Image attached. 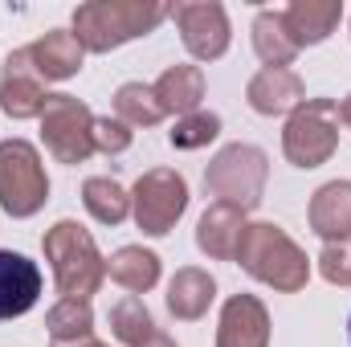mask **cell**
Wrapping results in <instances>:
<instances>
[{
  "mask_svg": "<svg viewBox=\"0 0 351 347\" xmlns=\"http://www.w3.org/2000/svg\"><path fill=\"white\" fill-rule=\"evenodd\" d=\"M114 119L127 127H156L164 119V106L156 98V90L143 82H123L114 90Z\"/></svg>",
  "mask_w": 351,
  "mask_h": 347,
  "instance_id": "cell-23",
  "label": "cell"
},
{
  "mask_svg": "<svg viewBox=\"0 0 351 347\" xmlns=\"http://www.w3.org/2000/svg\"><path fill=\"white\" fill-rule=\"evenodd\" d=\"M176 25H180V37H184V49L196 58V62H217L225 58L229 49V12L225 4L217 0H192V4H176L172 8Z\"/></svg>",
  "mask_w": 351,
  "mask_h": 347,
  "instance_id": "cell-9",
  "label": "cell"
},
{
  "mask_svg": "<svg viewBox=\"0 0 351 347\" xmlns=\"http://www.w3.org/2000/svg\"><path fill=\"white\" fill-rule=\"evenodd\" d=\"M164 16H172V4L160 0H90L74 8V37L90 53H110L135 37H147Z\"/></svg>",
  "mask_w": 351,
  "mask_h": 347,
  "instance_id": "cell-1",
  "label": "cell"
},
{
  "mask_svg": "<svg viewBox=\"0 0 351 347\" xmlns=\"http://www.w3.org/2000/svg\"><path fill=\"white\" fill-rule=\"evenodd\" d=\"M82 204L98 225H123L127 213H131V196L110 176H90L82 184Z\"/></svg>",
  "mask_w": 351,
  "mask_h": 347,
  "instance_id": "cell-22",
  "label": "cell"
},
{
  "mask_svg": "<svg viewBox=\"0 0 351 347\" xmlns=\"http://www.w3.org/2000/svg\"><path fill=\"white\" fill-rule=\"evenodd\" d=\"M282 16H286V29H290L294 45L302 49V45H319L335 33V25L343 16V4L339 0H294Z\"/></svg>",
  "mask_w": 351,
  "mask_h": 347,
  "instance_id": "cell-18",
  "label": "cell"
},
{
  "mask_svg": "<svg viewBox=\"0 0 351 347\" xmlns=\"http://www.w3.org/2000/svg\"><path fill=\"white\" fill-rule=\"evenodd\" d=\"M241 233H245V213L233 208V204H208L204 217L196 221V246L200 254L217 261H233L237 258V246H241Z\"/></svg>",
  "mask_w": 351,
  "mask_h": 347,
  "instance_id": "cell-15",
  "label": "cell"
},
{
  "mask_svg": "<svg viewBox=\"0 0 351 347\" xmlns=\"http://www.w3.org/2000/svg\"><path fill=\"white\" fill-rule=\"evenodd\" d=\"M131 147V127L119 123V119H94V152H106V156H123Z\"/></svg>",
  "mask_w": 351,
  "mask_h": 347,
  "instance_id": "cell-27",
  "label": "cell"
},
{
  "mask_svg": "<svg viewBox=\"0 0 351 347\" xmlns=\"http://www.w3.org/2000/svg\"><path fill=\"white\" fill-rule=\"evenodd\" d=\"M49 347H110V344H98L94 335H86V339H74V344H49Z\"/></svg>",
  "mask_w": 351,
  "mask_h": 347,
  "instance_id": "cell-30",
  "label": "cell"
},
{
  "mask_svg": "<svg viewBox=\"0 0 351 347\" xmlns=\"http://www.w3.org/2000/svg\"><path fill=\"white\" fill-rule=\"evenodd\" d=\"M139 347H176V339H172V335H164V331H156L152 339H143Z\"/></svg>",
  "mask_w": 351,
  "mask_h": 347,
  "instance_id": "cell-29",
  "label": "cell"
},
{
  "mask_svg": "<svg viewBox=\"0 0 351 347\" xmlns=\"http://www.w3.org/2000/svg\"><path fill=\"white\" fill-rule=\"evenodd\" d=\"M217 298V282L208 270H196V265H184L176 270V278L168 282V311H172L180 323H196L208 315Z\"/></svg>",
  "mask_w": 351,
  "mask_h": 347,
  "instance_id": "cell-17",
  "label": "cell"
},
{
  "mask_svg": "<svg viewBox=\"0 0 351 347\" xmlns=\"http://www.w3.org/2000/svg\"><path fill=\"white\" fill-rule=\"evenodd\" d=\"M245 102L258 110V115H294L302 102H306V86L294 70H274V66H262L250 86H245Z\"/></svg>",
  "mask_w": 351,
  "mask_h": 347,
  "instance_id": "cell-13",
  "label": "cell"
},
{
  "mask_svg": "<svg viewBox=\"0 0 351 347\" xmlns=\"http://www.w3.org/2000/svg\"><path fill=\"white\" fill-rule=\"evenodd\" d=\"M110 331H114V339L127 347H139L143 339H152L156 335V323H152V311L143 307V298L139 294H123L114 307H110Z\"/></svg>",
  "mask_w": 351,
  "mask_h": 347,
  "instance_id": "cell-24",
  "label": "cell"
},
{
  "mask_svg": "<svg viewBox=\"0 0 351 347\" xmlns=\"http://www.w3.org/2000/svg\"><path fill=\"white\" fill-rule=\"evenodd\" d=\"M217 347H269V311L254 294H233L221 307Z\"/></svg>",
  "mask_w": 351,
  "mask_h": 347,
  "instance_id": "cell-11",
  "label": "cell"
},
{
  "mask_svg": "<svg viewBox=\"0 0 351 347\" xmlns=\"http://www.w3.org/2000/svg\"><path fill=\"white\" fill-rule=\"evenodd\" d=\"M254 53L262 58L265 66H274V70H286L298 58V45H294V37L286 29V16L282 12L262 8L254 16Z\"/></svg>",
  "mask_w": 351,
  "mask_h": 347,
  "instance_id": "cell-21",
  "label": "cell"
},
{
  "mask_svg": "<svg viewBox=\"0 0 351 347\" xmlns=\"http://www.w3.org/2000/svg\"><path fill=\"white\" fill-rule=\"evenodd\" d=\"M41 298V270L25 254L0 250V319H16L33 311Z\"/></svg>",
  "mask_w": 351,
  "mask_h": 347,
  "instance_id": "cell-12",
  "label": "cell"
},
{
  "mask_svg": "<svg viewBox=\"0 0 351 347\" xmlns=\"http://www.w3.org/2000/svg\"><path fill=\"white\" fill-rule=\"evenodd\" d=\"M45 327H49V339H53V344H74V339H86L90 331H94V311H90V302L62 298L58 307H49Z\"/></svg>",
  "mask_w": 351,
  "mask_h": 347,
  "instance_id": "cell-25",
  "label": "cell"
},
{
  "mask_svg": "<svg viewBox=\"0 0 351 347\" xmlns=\"http://www.w3.org/2000/svg\"><path fill=\"white\" fill-rule=\"evenodd\" d=\"M265 176H269V160H265L262 147H254V143H229V147H221L208 160L204 188L221 204H233V208L250 213V208L262 204Z\"/></svg>",
  "mask_w": 351,
  "mask_h": 347,
  "instance_id": "cell-4",
  "label": "cell"
},
{
  "mask_svg": "<svg viewBox=\"0 0 351 347\" xmlns=\"http://www.w3.org/2000/svg\"><path fill=\"white\" fill-rule=\"evenodd\" d=\"M106 274L127 290V294H147L160 282V258L143 246H123L106 258Z\"/></svg>",
  "mask_w": 351,
  "mask_h": 347,
  "instance_id": "cell-20",
  "label": "cell"
},
{
  "mask_svg": "<svg viewBox=\"0 0 351 347\" xmlns=\"http://www.w3.org/2000/svg\"><path fill=\"white\" fill-rule=\"evenodd\" d=\"M82 41L74 37V29H49L45 37H37L29 45V58L37 66V74L45 82H66L82 70Z\"/></svg>",
  "mask_w": 351,
  "mask_h": 347,
  "instance_id": "cell-16",
  "label": "cell"
},
{
  "mask_svg": "<svg viewBox=\"0 0 351 347\" xmlns=\"http://www.w3.org/2000/svg\"><path fill=\"white\" fill-rule=\"evenodd\" d=\"M188 208V184L184 176L172 168H152L135 180V192H131V213H135V225L147 233V237H164L172 233V225L184 217Z\"/></svg>",
  "mask_w": 351,
  "mask_h": 347,
  "instance_id": "cell-8",
  "label": "cell"
},
{
  "mask_svg": "<svg viewBox=\"0 0 351 347\" xmlns=\"http://www.w3.org/2000/svg\"><path fill=\"white\" fill-rule=\"evenodd\" d=\"M311 229L335 246V241H351V180H331L311 196Z\"/></svg>",
  "mask_w": 351,
  "mask_h": 347,
  "instance_id": "cell-14",
  "label": "cell"
},
{
  "mask_svg": "<svg viewBox=\"0 0 351 347\" xmlns=\"http://www.w3.org/2000/svg\"><path fill=\"white\" fill-rule=\"evenodd\" d=\"M217 135H221V119L213 110H192V115L176 119L168 139H172V147H180V152H196V147H208Z\"/></svg>",
  "mask_w": 351,
  "mask_h": 347,
  "instance_id": "cell-26",
  "label": "cell"
},
{
  "mask_svg": "<svg viewBox=\"0 0 351 347\" xmlns=\"http://www.w3.org/2000/svg\"><path fill=\"white\" fill-rule=\"evenodd\" d=\"M156 98L164 106V115H192L200 110V98H204V70L200 66H168L156 82Z\"/></svg>",
  "mask_w": 351,
  "mask_h": 347,
  "instance_id": "cell-19",
  "label": "cell"
},
{
  "mask_svg": "<svg viewBox=\"0 0 351 347\" xmlns=\"http://www.w3.org/2000/svg\"><path fill=\"white\" fill-rule=\"evenodd\" d=\"M339 147V102L306 98L282 131V152L294 168H323Z\"/></svg>",
  "mask_w": 351,
  "mask_h": 347,
  "instance_id": "cell-5",
  "label": "cell"
},
{
  "mask_svg": "<svg viewBox=\"0 0 351 347\" xmlns=\"http://www.w3.org/2000/svg\"><path fill=\"white\" fill-rule=\"evenodd\" d=\"M319 274L331 286H351V241H335L319 254Z\"/></svg>",
  "mask_w": 351,
  "mask_h": 347,
  "instance_id": "cell-28",
  "label": "cell"
},
{
  "mask_svg": "<svg viewBox=\"0 0 351 347\" xmlns=\"http://www.w3.org/2000/svg\"><path fill=\"white\" fill-rule=\"evenodd\" d=\"M339 119H343V127L351 131V94L343 98V102H339Z\"/></svg>",
  "mask_w": 351,
  "mask_h": 347,
  "instance_id": "cell-31",
  "label": "cell"
},
{
  "mask_svg": "<svg viewBox=\"0 0 351 347\" xmlns=\"http://www.w3.org/2000/svg\"><path fill=\"white\" fill-rule=\"evenodd\" d=\"M45 98H49L45 78L37 74V66L29 58V45L12 49L4 58V70H0V110L8 119H41Z\"/></svg>",
  "mask_w": 351,
  "mask_h": 347,
  "instance_id": "cell-10",
  "label": "cell"
},
{
  "mask_svg": "<svg viewBox=\"0 0 351 347\" xmlns=\"http://www.w3.org/2000/svg\"><path fill=\"white\" fill-rule=\"evenodd\" d=\"M41 139L58 164H86L94 156V115L74 94H49L41 110Z\"/></svg>",
  "mask_w": 351,
  "mask_h": 347,
  "instance_id": "cell-7",
  "label": "cell"
},
{
  "mask_svg": "<svg viewBox=\"0 0 351 347\" xmlns=\"http://www.w3.org/2000/svg\"><path fill=\"white\" fill-rule=\"evenodd\" d=\"M49 200V176L33 143L4 139L0 143V208L8 217H33Z\"/></svg>",
  "mask_w": 351,
  "mask_h": 347,
  "instance_id": "cell-6",
  "label": "cell"
},
{
  "mask_svg": "<svg viewBox=\"0 0 351 347\" xmlns=\"http://www.w3.org/2000/svg\"><path fill=\"white\" fill-rule=\"evenodd\" d=\"M45 261L53 270V282H58L62 298L90 302V294H98V286L106 278V258L98 254L94 237L78 221H58L45 233Z\"/></svg>",
  "mask_w": 351,
  "mask_h": 347,
  "instance_id": "cell-3",
  "label": "cell"
},
{
  "mask_svg": "<svg viewBox=\"0 0 351 347\" xmlns=\"http://www.w3.org/2000/svg\"><path fill=\"white\" fill-rule=\"evenodd\" d=\"M237 265L258 278L265 286L282 290V294H294L311 282V261L306 254L294 246V237L286 229H278L274 221H258V225H245L241 233V246H237Z\"/></svg>",
  "mask_w": 351,
  "mask_h": 347,
  "instance_id": "cell-2",
  "label": "cell"
},
{
  "mask_svg": "<svg viewBox=\"0 0 351 347\" xmlns=\"http://www.w3.org/2000/svg\"><path fill=\"white\" fill-rule=\"evenodd\" d=\"M348 335H351V319H348Z\"/></svg>",
  "mask_w": 351,
  "mask_h": 347,
  "instance_id": "cell-32",
  "label": "cell"
}]
</instances>
